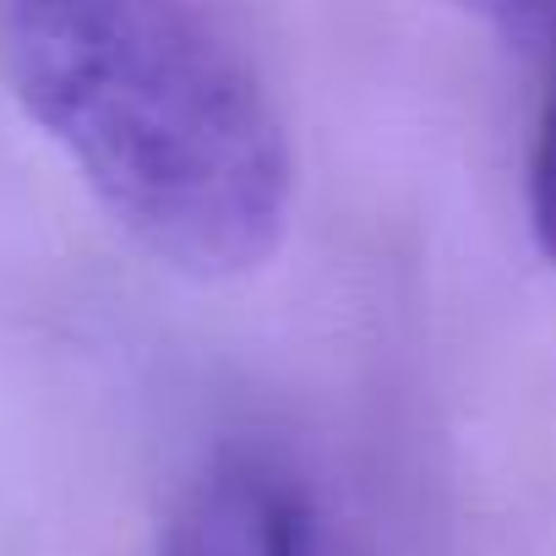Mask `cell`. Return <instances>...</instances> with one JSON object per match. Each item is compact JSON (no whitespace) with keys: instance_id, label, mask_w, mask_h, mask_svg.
Segmentation results:
<instances>
[{"instance_id":"obj_1","label":"cell","mask_w":556,"mask_h":556,"mask_svg":"<svg viewBox=\"0 0 556 556\" xmlns=\"http://www.w3.org/2000/svg\"><path fill=\"white\" fill-rule=\"evenodd\" d=\"M0 72L159 267L235 285L278 256L290 137L197 0H0Z\"/></svg>"},{"instance_id":"obj_2","label":"cell","mask_w":556,"mask_h":556,"mask_svg":"<svg viewBox=\"0 0 556 556\" xmlns=\"http://www.w3.org/2000/svg\"><path fill=\"white\" fill-rule=\"evenodd\" d=\"M159 556H312V518L262 458H218L175 507Z\"/></svg>"},{"instance_id":"obj_4","label":"cell","mask_w":556,"mask_h":556,"mask_svg":"<svg viewBox=\"0 0 556 556\" xmlns=\"http://www.w3.org/2000/svg\"><path fill=\"white\" fill-rule=\"evenodd\" d=\"M475 23H485L502 45L556 66V0H453Z\"/></svg>"},{"instance_id":"obj_3","label":"cell","mask_w":556,"mask_h":556,"mask_svg":"<svg viewBox=\"0 0 556 556\" xmlns=\"http://www.w3.org/2000/svg\"><path fill=\"white\" fill-rule=\"evenodd\" d=\"M523 207H529V235H534L540 256L556 267V66H551V88L534 115V137H529Z\"/></svg>"}]
</instances>
